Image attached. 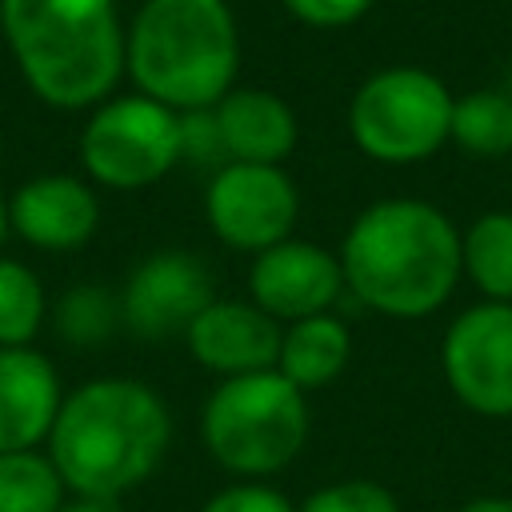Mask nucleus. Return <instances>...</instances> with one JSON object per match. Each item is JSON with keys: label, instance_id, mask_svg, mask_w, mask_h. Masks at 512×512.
Segmentation results:
<instances>
[{"label": "nucleus", "instance_id": "nucleus-1", "mask_svg": "<svg viewBox=\"0 0 512 512\" xmlns=\"http://www.w3.org/2000/svg\"><path fill=\"white\" fill-rule=\"evenodd\" d=\"M344 288L392 320L440 312L464 276L456 224L420 196L372 200L340 240Z\"/></svg>", "mask_w": 512, "mask_h": 512}, {"label": "nucleus", "instance_id": "nucleus-2", "mask_svg": "<svg viewBox=\"0 0 512 512\" xmlns=\"http://www.w3.org/2000/svg\"><path fill=\"white\" fill-rule=\"evenodd\" d=\"M172 440V416L156 388L100 376L64 396L48 432V456L72 496L112 500L144 484Z\"/></svg>", "mask_w": 512, "mask_h": 512}, {"label": "nucleus", "instance_id": "nucleus-3", "mask_svg": "<svg viewBox=\"0 0 512 512\" xmlns=\"http://www.w3.org/2000/svg\"><path fill=\"white\" fill-rule=\"evenodd\" d=\"M0 32L24 84L52 108H96L124 76L116 0H0Z\"/></svg>", "mask_w": 512, "mask_h": 512}, {"label": "nucleus", "instance_id": "nucleus-4", "mask_svg": "<svg viewBox=\"0 0 512 512\" xmlns=\"http://www.w3.org/2000/svg\"><path fill=\"white\" fill-rule=\"evenodd\" d=\"M136 92L172 112L212 108L236 88L240 28L228 0H144L124 32Z\"/></svg>", "mask_w": 512, "mask_h": 512}, {"label": "nucleus", "instance_id": "nucleus-5", "mask_svg": "<svg viewBox=\"0 0 512 512\" xmlns=\"http://www.w3.org/2000/svg\"><path fill=\"white\" fill-rule=\"evenodd\" d=\"M308 400L276 368L220 380L200 412L208 456L236 480H264L288 468L308 440Z\"/></svg>", "mask_w": 512, "mask_h": 512}, {"label": "nucleus", "instance_id": "nucleus-6", "mask_svg": "<svg viewBox=\"0 0 512 512\" xmlns=\"http://www.w3.org/2000/svg\"><path fill=\"white\" fill-rule=\"evenodd\" d=\"M456 96L416 64L372 72L348 104V136L376 164H420L448 144Z\"/></svg>", "mask_w": 512, "mask_h": 512}, {"label": "nucleus", "instance_id": "nucleus-7", "mask_svg": "<svg viewBox=\"0 0 512 512\" xmlns=\"http://www.w3.org/2000/svg\"><path fill=\"white\" fill-rule=\"evenodd\" d=\"M80 164L116 192L164 180L180 164V112L144 92L100 100L80 132Z\"/></svg>", "mask_w": 512, "mask_h": 512}, {"label": "nucleus", "instance_id": "nucleus-8", "mask_svg": "<svg viewBox=\"0 0 512 512\" xmlns=\"http://www.w3.org/2000/svg\"><path fill=\"white\" fill-rule=\"evenodd\" d=\"M300 216V192L280 164H224L204 188V220L236 252L260 256L288 240Z\"/></svg>", "mask_w": 512, "mask_h": 512}, {"label": "nucleus", "instance_id": "nucleus-9", "mask_svg": "<svg viewBox=\"0 0 512 512\" xmlns=\"http://www.w3.org/2000/svg\"><path fill=\"white\" fill-rule=\"evenodd\" d=\"M440 368L452 396L484 416H512V304L480 300L464 308L440 344Z\"/></svg>", "mask_w": 512, "mask_h": 512}, {"label": "nucleus", "instance_id": "nucleus-10", "mask_svg": "<svg viewBox=\"0 0 512 512\" xmlns=\"http://www.w3.org/2000/svg\"><path fill=\"white\" fill-rule=\"evenodd\" d=\"M216 300L212 276L200 256L164 248L144 256L120 292V320L140 340L184 336L188 324Z\"/></svg>", "mask_w": 512, "mask_h": 512}, {"label": "nucleus", "instance_id": "nucleus-11", "mask_svg": "<svg viewBox=\"0 0 512 512\" xmlns=\"http://www.w3.org/2000/svg\"><path fill=\"white\" fill-rule=\"evenodd\" d=\"M340 292H344L340 256L320 244L288 236V240L272 244L268 252L252 256L248 296L276 324H296V320L332 312Z\"/></svg>", "mask_w": 512, "mask_h": 512}, {"label": "nucleus", "instance_id": "nucleus-12", "mask_svg": "<svg viewBox=\"0 0 512 512\" xmlns=\"http://www.w3.org/2000/svg\"><path fill=\"white\" fill-rule=\"evenodd\" d=\"M100 224V200L88 180L44 172L8 196V228L40 252H76Z\"/></svg>", "mask_w": 512, "mask_h": 512}, {"label": "nucleus", "instance_id": "nucleus-13", "mask_svg": "<svg viewBox=\"0 0 512 512\" xmlns=\"http://www.w3.org/2000/svg\"><path fill=\"white\" fill-rule=\"evenodd\" d=\"M284 324L260 312L252 300H212L184 332V344L200 368L220 380L268 372L280 356Z\"/></svg>", "mask_w": 512, "mask_h": 512}, {"label": "nucleus", "instance_id": "nucleus-14", "mask_svg": "<svg viewBox=\"0 0 512 512\" xmlns=\"http://www.w3.org/2000/svg\"><path fill=\"white\" fill-rule=\"evenodd\" d=\"M64 404L52 360L36 348H0V452L40 448Z\"/></svg>", "mask_w": 512, "mask_h": 512}, {"label": "nucleus", "instance_id": "nucleus-15", "mask_svg": "<svg viewBox=\"0 0 512 512\" xmlns=\"http://www.w3.org/2000/svg\"><path fill=\"white\" fill-rule=\"evenodd\" d=\"M212 112L228 164H284L296 148V112L268 88H232L220 104H212Z\"/></svg>", "mask_w": 512, "mask_h": 512}, {"label": "nucleus", "instance_id": "nucleus-16", "mask_svg": "<svg viewBox=\"0 0 512 512\" xmlns=\"http://www.w3.org/2000/svg\"><path fill=\"white\" fill-rule=\"evenodd\" d=\"M352 360V332L336 312H320L296 324H284L276 372L300 392L332 384Z\"/></svg>", "mask_w": 512, "mask_h": 512}, {"label": "nucleus", "instance_id": "nucleus-17", "mask_svg": "<svg viewBox=\"0 0 512 512\" xmlns=\"http://www.w3.org/2000/svg\"><path fill=\"white\" fill-rule=\"evenodd\" d=\"M460 268L484 300L512 304V212H484L460 232Z\"/></svg>", "mask_w": 512, "mask_h": 512}, {"label": "nucleus", "instance_id": "nucleus-18", "mask_svg": "<svg viewBox=\"0 0 512 512\" xmlns=\"http://www.w3.org/2000/svg\"><path fill=\"white\" fill-rule=\"evenodd\" d=\"M448 144L476 160L512 156V100L504 96V88H472L456 96Z\"/></svg>", "mask_w": 512, "mask_h": 512}, {"label": "nucleus", "instance_id": "nucleus-19", "mask_svg": "<svg viewBox=\"0 0 512 512\" xmlns=\"http://www.w3.org/2000/svg\"><path fill=\"white\" fill-rule=\"evenodd\" d=\"M64 492L48 452H0V512H60Z\"/></svg>", "mask_w": 512, "mask_h": 512}, {"label": "nucleus", "instance_id": "nucleus-20", "mask_svg": "<svg viewBox=\"0 0 512 512\" xmlns=\"http://www.w3.org/2000/svg\"><path fill=\"white\" fill-rule=\"evenodd\" d=\"M48 316L40 276L20 260H0V348H32Z\"/></svg>", "mask_w": 512, "mask_h": 512}, {"label": "nucleus", "instance_id": "nucleus-21", "mask_svg": "<svg viewBox=\"0 0 512 512\" xmlns=\"http://www.w3.org/2000/svg\"><path fill=\"white\" fill-rule=\"evenodd\" d=\"M120 320V296L96 284H76L56 300V332L76 348H96L116 332Z\"/></svg>", "mask_w": 512, "mask_h": 512}, {"label": "nucleus", "instance_id": "nucleus-22", "mask_svg": "<svg viewBox=\"0 0 512 512\" xmlns=\"http://www.w3.org/2000/svg\"><path fill=\"white\" fill-rule=\"evenodd\" d=\"M296 512H400V500L376 480H336L312 488Z\"/></svg>", "mask_w": 512, "mask_h": 512}, {"label": "nucleus", "instance_id": "nucleus-23", "mask_svg": "<svg viewBox=\"0 0 512 512\" xmlns=\"http://www.w3.org/2000/svg\"><path fill=\"white\" fill-rule=\"evenodd\" d=\"M180 160L200 164V168H212V172L228 164L224 136H220V124H216V112L212 108L180 112Z\"/></svg>", "mask_w": 512, "mask_h": 512}, {"label": "nucleus", "instance_id": "nucleus-24", "mask_svg": "<svg viewBox=\"0 0 512 512\" xmlns=\"http://www.w3.org/2000/svg\"><path fill=\"white\" fill-rule=\"evenodd\" d=\"M200 512H296V504H288V496L264 480H236L212 492Z\"/></svg>", "mask_w": 512, "mask_h": 512}, {"label": "nucleus", "instance_id": "nucleus-25", "mask_svg": "<svg viewBox=\"0 0 512 512\" xmlns=\"http://www.w3.org/2000/svg\"><path fill=\"white\" fill-rule=\"evenodd\" d=\"M280 4L296 24L336 32V28H352L356 20H364L376 0H280Z\"/></svg>", "mask_w": 512, "mask_h": 512}, {"label": "nucleus", "instance_id": "nucleus-26", "mask_svg": "<svg viewBox=\"0 0 512 512\" xmlns=\"http://www.w3.org/2000/svg\"><path fill=\"white\" fill-rule=\"evenodd\" d=\"M456 512H512V496H472Z\"/></svg>", "mask_w": 512, "mask_h": 512}, {"label": "nucleus", "instance_id": "nucleus-27", "mask_svg": "<svg viewBox=\"0 0 512 512\" xmlns=\"http://www.w3.org/2000/svg\"><path fill=\"white\" fill-rule=\"evenodd\" d=\"M60 512H116V504L112 500H92V496H72V500H64Z\"/></svg>", "mask_w": 512, "mask_h": 512}, {"label": "nucleus", "instance_id": "nucleus-28", "mask_svg": "<svg viewBox=\"0 0 512 512\" xmlns=\"http://www.w3.org/2000/svg\"><path fill=\"white\" fill-rule=\"evenodd\" d=\"M8 232H12V228H8V196H0V244H4Z\"/></svg>", "mask_w": 512, "mask_h": 512}, {"label": "nucleus", "instance_id": "nucleus-29", "mask_svg": "<svg viewBox=\"0 0 512 512\" xmlns=\"http://www.w3.org/2000/svg\"><path fill=\"white\" fill-rule=\"evenodd\" d=\"M500 88H504V96L512 100V68H508V76H504V84H500Z\"/></svg>", "mask_w": 512, "mask_h": 512}]
</instances>
